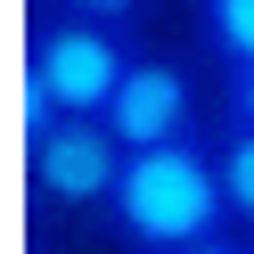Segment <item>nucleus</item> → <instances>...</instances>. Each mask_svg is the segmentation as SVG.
Wrapping results in <instances>:
<instances>
[{
  "mask_svg": "<svg viewBox=\"0 0 254 254\" xmlns=\"http://www.w3.org/2000/svg\"><path fill=\"white\" fill-rule=\"evenodd\" d=\"M197 50L221 74L254 66V0H197Z\"/></svg>",
  "mask_w": 254,
  "mask_h": 254,
  "instance_id": "5",
  "label": "nucleus"
},
{
  "mask_svg": "<svg viewBox=\"0 0 254 254\" xmlns=\"http://www.w3.org/2000/svg\"><path fill=\"white\" fill-rule=\"evenodd\" d=\"M58 8H74V17H99V25H131V17H148L156 0H58Z\"/></svg>",
  "mask_w": 254,
  "mask_h": 254,
  "instance_id": "8",
  "label": "nucleus"
},
{
  "mask_svg": "<svg viewBox=\"0 0 254 254\" xmlns=\"http://www.w3.org/2000/svg\"><path fill=\"white\" fill-rule=\"evenodd\" d=\"M148 41L123 33V25H99V17H74V8H41L33 33H25V74L58 115H107L123 90V74L139 66Z\"/></svg>",
  "mask_w": 254,
  "mask_h": 254,
  "instance_id": "2",
  "label": "nucleus"
},
{
  "mask_svg": "<svg viewBox=\"0 0 254 254\" xmlns=\"http://www.w3.org/2000/svg\"><path fill=\"white\" fill-rule=\"evenodd\" d=\"M221 131H254V66L221 74Z\"/></svg>",
  "mask_w": 254,
  "mask_h": 254,
  "instance_id": "7",
  "label": "nucleus"
},
{
  "mask_svg": "<svg viewBox=\"0 0 254 254\" xmlns=\"http://www.w3.org/2000/svg\"><path fill=\"white\" fill-rule=\"evenodd\" d=\"M107 230L131 254H189L205 238L230 230V197H221V156L213 139H172V148H131L115 197H107Z\"/></svg>",
  "mask_w": 254,
  "mask_h": 254,
  "instance_id": "1",
  "label": "nucleus"
},
{
  "mask_svg": "<svg viewBox=\"0 0 254 254\" xmlns=\"http://www.w3.org/2000/svg\"><path fill=\"white\" fill-rule=\"evenodd\" d=\"M213 156H221L230 221H238V230H254V131H213Z\"/></svg>",
  "mask_w": 254,
  "mask_h": 254,
  "instance_id": "6",
  "label": "nucleus"
},
{
  "mask_svg": "<svg viewBox=\"0 0 254 254\" xmlns=\"http://www.w3.org/2000/svg\"><path fill=\"white\" fill-rule=\"evenodd\" d=\"M107 123H115L123 148H172V139H197V74L181 66V58L164 50H139V66L123 74L115 107H107Z\"/></svg>",
  "mask_w": 254,
  "mask_h": 254,
  "instance_id": "4",
  "label": "nucleus"
},
{
  "mask_svg": "<svg viewBox=\"0 0 254 254\" xmlns=\"http://www.w3.org/2000/svg\"><path fill=\"white\" fill-rule=\"evenodd\" d=\"M189 254H254V246H246L238 230H221V238H205V246H189Z\"/></svg>",
  "mask_w": 254,
  "mask_h": 254,
  "instance_id": "9",
  "label": "nucleus"
},
{
  "mask_svg": "<svg viewBox=\"0 0 254 254\" xmlns=\"http://www.w3.org/2000/svg\"><path fill=\"white\" fill-rule=\"evenodd\" d=\"M131 148L115 139L107 115H66L25 148V181H33V205L41 213H107Z\"/></svg>",
  "mask_w": 254,
  "mask_h": 254,
  "instance_id": "3",
  "label": "nucleus"
}]
</instances>
